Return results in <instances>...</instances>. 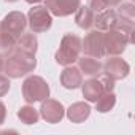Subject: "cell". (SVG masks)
I'll return each mask as SVG.
<instances>
[{
	"label": "cell",
	"mask_w": 135,
	"mask_h": 135,
	"mask_svg": "<svg viewBox=\"0 0 135 135\" xmlns=\"http://www.w3.org/2000/svg\"><path fill=\"white\" fill-rule=\"evenodd\" d=\"M81 89H83V97L88 102H95L105 92V88H103L102 81L97 80V78H91V80L81 83Z\"/></svg>",
	"instance_id": "obj_15"
},
{
	"label": "cell",
	"mask_w": 135,
	"mask_h": 135,
	"mask_svg": "<svg viewBox=\"0 0 135 135\" xmlns=\"http://www.w3.org/2000/svg\"><path fill=\"white\" fill-rule=\"evenodd\" d=\"M5 118H7V107H5V103L2 100H0V124L5 122Z\"/></svg>",
	"instance_id": "obj_23"
},
{
	"label": "cell",
	"mask_w": 135,
	"mask_h": 135,
	"mask_svg": "<svg viewBox=\"0 0 135 135\" xmlns=\"http://www.w3.org/2000/svg\"><path fill=\"white\" fill-rule=\"evenodd\" d=\"M18 118L21 119V122H24V124H27V126H32V124H37V122H38L40 114H38V111H37L33 107L24 105V107H21V108L18 110Z\"/></svg>",
	"instance_id": "obj_19"
},
{
	"label": "cell",
	"mask_w": 135,
	"mask_h": 135,
	"mask_svg": "<svg viewBox=\"0 0 135 135\" xmlns=\"http://www.w3.org/2000/svg\"><path fill=\"white\" fill-rule=\"evenodd\" d=\"M118 22V15H116V10L113 8H105L102 11L97 13V16H94V24L97 27V30H110V29H114Z\"/></svg>",
	"instance_id": "obj_13"
},
{
	"label": "cell",
	"mask_w": 135,
	"mask_h": 135,
	"mask_svg": "<svg viewBox=\"0 0 135 135\" xmlns=\"http://www.w3.org/2000/svg\"><path fill=\"white\" fill-rule=\"evenodd\" d=\"M94 16L95 15L89 7H81L80 5V8L75 11V22H76L78 27L88 30L94 26Z\"/></svg>",
	"instance_id": "obj_16"
},
{
	"label": "cell",
	"mask_w": 135,
	"mask_h": 135,
	"mask_svg": "<svg viewBox=\"0 0 135 135\" xmlns=\"http://www.w3.org/2000/svg\"><path fill=\"white\" fill-rule=\"evenodd\" d=\"M27 27V18L22 11L8 13L0 22V52H7L11 49L18 38L24 33Z\"/></svg>",
	"instance_id": "obj_1"
},
{
	"label": "cell",
	"mask_w": 135,
	"mask_h": 135,
	"mask_svg": "<svg viewBox=\"0 0 135 135\" xmlns=\"http://www.w3.org/2000/svg\"><path fill=\"white\" fill-rule=\"evenodd\" d=\"M132 40L129 35L119 29H110L103 32V49L107 56H119L126 51L127 45H130Z\"/></svg>",
	"instance_id": "obj_5"
},
{
	"label": "cell",
	"mask_w": 135,
	"mask_h": 135,
	"mask_svg": "<svg viewBox=\"0 0 135 135\" xmlns=\"http://www.w3.org/2000/svg\"><path fill=\"white\" fill-rule=\"evenodd\" d=\"M3 65H5V54L0 52V72H3Z\"/></svg>",
	"instance_id": "obj_24"
},
{
	"label": "cell",
	"mask_w": 135,
	"mask_h": 135,
	"mask_svg": "<svg viewBox=\"0 0 135 135\" xmlns=\"http://www.w3.org/2000/svg\"><path fill=\"white\" fill-rule=\"evenodd\" d=\"M83 83V73L80 72L78 67L67 65L60 73V84L65 89H78Z\"/></svg>",
	"instance_id": "obj_11"
},
{
	"label": "cell",
	"mask_w": 135,
	"mask_h": 135,
	"mask_svg": "<svg viewBox=\"0 0 135 135\" xmlns=\"http://www.w3.org/2000/svg\"><path fill=\"white\" fill-rule=\"evenodd\" d=\"M91 114V107L86 102H75L67 108V118L70 119V122L80 124L84 122Z\"/></svg>",
	"instance_id": "obj_14"
},
{
	"label": "cell",
	"mask_w": 135,
	"mask_h": 135,
	"mask_svg": "<svg viewBox=\"0 0 135 135\" xmlns=\"http://www.w3.org/2000/svg\"><path fill=\"white\" fill-rule=\"evenodd\" d=\"M37 67V59L35 54L26 52L19 49L18 46H13L5 52V65L3 72L7 73L8 78H21L26 76L27 73L33 72Z\"/></svg>",
	"instance_id": "obj_2"
},
{
	"label": "cell",
	"mask_w": 135,
	"mask_h": 135,
	"mask_svg": "<svg viewBox=\"0 0 135 135\" xmlns=\"http://www.w3.org/2000/svg\"><path fill=\"white\" fill-rule=\"evenodd\" d=\"M81 5V0H45V7L52 16L64 18L73 15Z\"/></svg>",
	"instance_id": "obj_9"
},
{
	"label": "cell",
	"mask_w": 135,
	"mask_h": 135,
	"mask_svg": "<svg viewBox=\"0 0 135 135\" xmlns=\"http://www.w3.org/2000/svg\"><path fill=\"white\" fill-rule=\"evenodd\" d=\"M129 72H130V65L124 59H121L118 56H110V59H107V62L103 64V72L102 73L116 81V80L126 78L129 75Z\"/></svg>",
	"instance_id": "obj_8"
},
{
	"label": "cell",
	"mask_w": 135,
	"mask_h": 135,
	"mask_svg": "<svg viewBox=\"0 0 135 135\" xmlns=\"http://www.w3.org/2000/svg\"><path fill=\"white\" fill-rule=\"evenodd\" d=\"M27 24L33 33H43L52 26V15L48 11L45 5H35L29 10Z\"/></svg>",
	"instance_id": "obj_6"
},
{
	"label": "cell",
	"mask_w": 135,
	"mask_h": 135,
	"mask_svg": "<svg viewBox=\"0 0 135 135\" xmlns=\"http://www.w3.org/2000/svg\"><path fill=\"white\" fill-rule=\"evenodd\" d=\"M80 52H81V38L78 35H73V33H67L62 37L60 40V45H59V49L56 51V62L59 65H72L73 62L78 60L80 57Z\"/></svg>",
	"instance_id": "obj_3"
},
{
	"label": "cell",
	"mask_w": 135,
	"mask_h": 135,
	"mask_svg": "<svg viewBox=\"0 0 135 135\" xmlns=\"http://www.w3.org/2000/svg\"><path fill=\"white\" fill-rule=\"evenodd\" d=\"M5 2H16V0H5Z\"/></svg>",
	"instance_id": "obj_26"
},
{
	"label": "cell",
	"mask_w": 135,
	"mask_h": 135,
	"mask_svg": "<svg viewBox=\"0 0 135 135\" xmlns=\"http://www.w3.org/2000/svg\"><path fill=\"white\" fill-rule=\"evenodd\" d=\"M94 103H95V110L99 113H108L116 105V95L113 91H105Z\"/></svg>",
	"instance_id": "obj_18"
},
{
	"label": "cell",
	"mask_w": 135,
	"mask_h": 135,
	"mask_svg": "<svg viewBox=\"0 0 135 135\" xmlns=\"http://www.w3.org/2000/svg\"><path fill=\"white\" fill-rule=\"evenodd\" d=\"M40 114L46 122L56 124V122L62 121V118L65 114V110H64V105L60 102H57L54 99H45V100H41Z\"/></svg>",
	"instance_id": "obj_10"
},
{
	"label": "cell",
	"mask_w": 135,
	"mask_h": 135,
	"mask_svg": "<svg viewBox=\"0 0 135 135\" xmlns=\"http://www.w3.org/2000/svg\"><path fill=\"white\" fill-rule=\"evenodd\" d=\"M81 51L86 56L100 59L105 56L103 49V32L102 30H91L86 33L84 40H81Z\"/></svg>",
	"instance_id": "obj_7"
},
{
	"label": "cell",
	"mask_w": 135,
	"mask_h": 135,
	"mask_svg": "<svg viewBox=\"0 0 135 135\" xmlns=\"http://www.w3.org/2000/svg\"><path fill=\"white\" fill-rule=\"evenodd\" d=\"M119 8L116 10V15H118V19L121 21H127V22H133V5L132 3H119L118 5Z\"/></svg>",
	"instance_id": "obj_21"
},
{
	"label": "cell",
	"mask_w": 135,
	"mask_h": 135,
	"mask_svg": "<svg viewBox=\"0 0 135 135\" xmlns=\"http://www.w3.org/2000/svg\"><path fill=\"white\" fill-rule=\"evenodd\" d=\"M10 86H11V83H10L8 76H2V75H0V97H3V95L8 94Z\"/></svg>",
	"instance_id": "obj_22"
},
{
	"label": "cell",
	"mask_w": 135,
	"mask_h": 135,
	"mask_svg": "<svg viewBox=\"0 0 135 135\" xmlns=\"http://www.w3.org/2000/svg\"><path fill=\"white\" fill-rule=\"evenodd\" d=\"M15 46H18L19 49H22V51H26V52L35 54L37 49H38V40H37V37H35L33 32H29V33L24 32V33L18 38V41H16Z\"/></svg>",
	"instance_id": "obj_17"
},
{
	"label": "cell",
	"mask_w": 135,
	"mask_h": 135,
	"mask_svg": "<svg viewBox=\"0 0 135 135\" xmlns=\"http://www.w3.org/2000/svg\"><path fill=\"white\" fill-rule=\"evenodd\" d=\"M22 97L27 103L41 102L49 97V86L41 76L32 75L22 83Z\"/></svg>",
	"instance_id": "obj_4"
},
{
	"label": "cell",
	"mask_w": 135,
	"mask_h": 135,
	"mask_svg": "<svg viewBox=\"0 0 135 135\" xmlns=\"http://www.w3.org/2000/svg\"><path fill=\"white\" fill-rule=\"evenodd\" d=\"M124 0H89V8L92 11H102L105 8H114L119 3H122Z\"/></svg>",
	"instance_id": "obj_20"
},
{
	"label": "cell",
	"mask_w": 135,
	"mask_h": 135,
	"mask_svg": "<svg viewBox=\"0 0 135 135\" xmlns=\"http://www.w3.org/2000/svg\"><path fill=\"white\" fill-rule=\"evenodd\" d=\"M26 2H27V3H30V5H33V3H40L41 0H26Z\"/></svg>",
	"instance_id": "obj_25"
},
{
	"label": "cell",
	"mask_w": 135,
	"mask_h": 135,
	"mask_svg": "<svg viewBox=\"0 0 135 135\" xmlns=\"http://www.w3.org/2000/svg\"><path fill=\"white\" fill-rule=\"evenodd\" d=\"M78 69L81 73L88 75V76H100L103 72V65L99 59L91 57V56H83L78 57Z\"/></svg>",
	"instance_id": "obj_12"
}]
</instances>
